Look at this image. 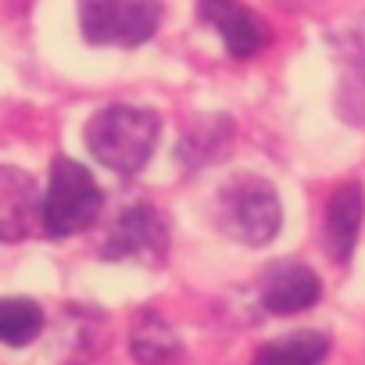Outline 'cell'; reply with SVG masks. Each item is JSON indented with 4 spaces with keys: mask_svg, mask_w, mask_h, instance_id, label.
Instances as JSON below:
<instances>
[{
    "mask_svg": "<svg viewBox=\"0 0 365 365\" xmlns=\"http://www.w3.org/2000/svg\"><path fill=\"white\" fill-rule=\"evenodd\" d=\"M158 136H161L158 115L133 104H108L86 125L90 154L118 175H136L150 161Z\"/></svg>",
    "mask_w": 365,
    "mask_h": 365,
    "instance_id": "obj_1",
    "label": "cell"
},
{
    "mask_svg": "<svg viewBox=\"0 0 365 365\" xmlns=\"http://www.w3.org/2000/svg\"><path fill=\"white\" fill-rule=\"evenodd\" d=\"M104 205V194L97 179L72 158H54L51 165V187L43 194V230L47 237H76L86 226H93L97 212Z\"/></svg>",
    "mask_w": 365,
    "mask_h": 365,
    "instance_id": "obj_2",
    "label": "cell"
},
{
    "mask_svg": "<svg viewBox=\"0 0 365 365\" xmlns=\"http://www.w3.org/2000/svg\"><path fill=\"white\" fill-rule=\"evenodd\" d=\"M161 19V0H79V29L93 47H143Z\"/></svg>",
    "mask_w": 365,
    "mask_h": 365,
    "instance_id": "obj_3",
    "label": "cell"
},
{
    "mask_svg": "<svg viewBox=\"0 0 365 365\" xmlns=\"http://www.w3.org/2000/svg\"><path fill=\"white\" fill-rule=\"evenodd\" d=\"M283 222V208L276 190L265 179H237L233 187L222 190L219 201V226L251 247H265L269 240H276Z\"/></svg>",
    "mask_w": 365,
    "mask_h": 365,
    "instance_id": "obj_4",
    "label": "cell"
},
{
    "mask_svg": "<svg viewBox=\"0 0 365 365\" xmlns=\"http://www.w3.org/2000/svg\"><path fill=\"white\" fill-rule=\"evenodd\" d=\"M165 247H168L165 219H161L150 205H133V208H125V212L118 215L115 233H111L108 244H104V258H108V262H125V258L161 262V258H165Z\"/></svg>",
    "mask_w": 365,
    "mask_h": 365,
    "instance_id": "obj_5",
    "label": "cell"
},
{
    "mask_svg": "<svg viewBox=\"0 0 365 365\" xmlns=\"http://www.w3.org/2000/svg\"><path fill=\"white\" fill-rule=\"evenodd\" d=\"M197 19L222 36L233 58H255L272 40L265 19L244 8L240 0H197Z\"/></svg>",
    "mask_w": 365,
    "mask_h": 365,
    "instance_id": "obj_6",
    "label": "cell"
},
{
    "mask_svg": "<svg viewBox=\"0 0 365 365\" xmlns=\"http://www.w3.org/2000/svg\"><path fill=\"white\" fill-rule=\"evenodd\" d=\"M319 297H322V283L301 262H276L262 276V304L272 315H297L319 304Z\"/></svg>",
    "mask_w": 365,
    "mask_h": 365,
    "instance_id": "obj_7",
    "label": "cell"
},
{
    "mask_svg": "<svg viewBox=\"0 0 365 365\" xmlns=\"http://www.w3.org/2000/svg\"><path fill=\"white\" fill-rule=\"evenodd\" d=\"M36 219L43 222V197L36 194L33 175L19 168H0V237L8 244L22 240Z\"/></svg>",
    "mask_w": 365,
    "mask_h": 365,
    "instance_id": "obj_8",
    "label": "cell"
},
{
    "mask_svg": "<svg viewBox=\"0 0 365 365\" xmlns=\"http://www.w3.org/2000/svg\"><path fill=\"white\" fill-rule=\"evenodd\" d=\"M361 215H365V190L361 182H344L333 190L329 205H326V240L336 262H351V251L358 244V230H361Z\"/></svg>",
    "mask_w": 365,
    "mask_h": 365,
    "instance_id": "obj_9",
    "label": "cell"
},
{
    "mask_svg": "<svg viewBox=\"0 0 365 365\" xmlns=\"http://www.w3.org/2000/svg\"><path fill=\"white\" fill-rule=\"evenodd\" d=\"M326 354H329V340L322 333L301 329V333H290V336H279L258 347L251 365H322Z\"/></svg>",
    "mask_w": 365,
    "mask_h": 365,
    "instance_id": "obj_10",
    "label": "cell"
},
{
    "mask_svg": "<svg viewBox=\"0 0 365 365\" xmlns=\"http://www.w3.org/2000/svg\"><path fill=\"white\" fill-rule=\"evenodd\" d=\"M133 354L140 365H168L172 354H175V336L172 329L165 326L161 315L154 312H143L136 315V326H133Z\"/></svg>",
    "mask_w": 365,
    "mask_h": 365,
    "instance_id": "obj_11",
    "label": "cell"
},
{
    "mask_svg": "<svg viewBox=\"0 0 365 365\" xmlns=\"http://www.w3.org/2000/svg\"><path fill=\"white\" fill-rule=\"evenodd\" d=\"M43 333V312L29 297H8L0 304V340L8 347H22Z\"/></svg>",
    "mask_w": 365,
    "mask_h": 365,
    "instance_id": "obj_12",
    "label": "cell"
},
{
    "mask_svg": "<svg viewBox=\"0 0 365 365\" xmlns=\"http://www.w3.org/2000/svg\"><path fill=\"white\" fill-rule=\"evenodd\" d=\"M336 108H340V118H347L354 125H365V51L347 54Z\"/></svg>",
    "mask_w": 365,
    "mask_h": 365,
    "instance_id": "obj_13",
    "label": "cell"
},
{
    "mask_svg": "<svg viewBox=\"0 0 365 365\" xmlns=\"http://www.w3.org/2000/svg\"><path fill=\"white\" fill-rule=\"evenodd\" d=\"M279 4H287V8H297V4H308V0H279Z\"/></svg>",
    "mask_w": 365,
    "mask_h": 365,
    "instance_id": "obj_14",
    "label": "cell"
}]
</instances>
